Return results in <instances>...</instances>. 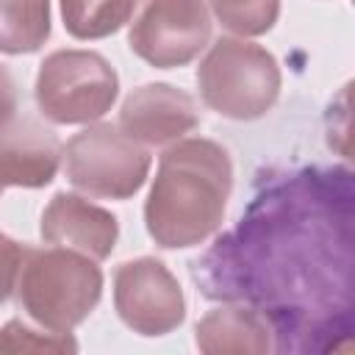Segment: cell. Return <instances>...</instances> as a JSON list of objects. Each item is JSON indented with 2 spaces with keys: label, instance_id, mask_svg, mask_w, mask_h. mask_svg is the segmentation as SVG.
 Here are the masks:
<instances>
[{
  "label": "cell",
  "instance_id": "6da1fadb",
  "mask_svg": "<svg viewBox=\"0 0 355 355\" xmlns=\"http://www.w3.org/2000/svg\"><path fill=\"white\" fill-rule=\"evenodd\" d=\"M233 191V164L211 139H178L158 161L144 202L150 239L164 250L202 244L222 227Z\"/></svg>",
  "mask_w": 355,
  "mask_h": 355
},
{
  "label": "cell",
  "instance_id": "7a4b0ae2",
  "mask_svg": "<svg viewBox=\"0 0 355 355\" xmlns=\"http://www.w3.org/2000/svg\"><path fill=\"white\" fill-rule=\"evenodd\" d=\"M14 291L31 322L50 333H72L103 297V269L69 247H25Z\"/></svg>",
  "mask_w": 355,
  "mask_h": 355
},
{
  "label": "cell",
  "instance_id": "3957f363",
  "mask_svg": "<svg viewBox=\"0 0 355 355\" xmlns=\"http://www.w3.org/2000/svg\"><path fill=\"white\" fill-rule=\"evenodd\" d=\"M277 58L241 36H222L211 44L197 67L202 103L219 116L250 122L272 111L280 97Z\"/></svg>",
  "mask_w": 355,
  "mask_h": 355
},
{
  "label": "cell",
  "instance_id": "277c9868",
  "mask_svg": "<svg viewBox=\"0 0 355 355\" xmlns=\"http://www.w3.org/2000/svg\"><path fill=\"white\" fill-rule=\"evenodd\" d=\"M116 94V69L94 50L44 55L33 86L39 114L55 125H92L111 111Z\"/></svg>",
  "mask_w": 355,
  "mask_h": 355
},
{
  "label": "cell",
  "instance_id": "5b68a950",
  "mask_svg": "<svg viewBox=\"0 0 355 355\" xmlns=\"http://www.w3.org/2000/svg\"><path fill=\"white\" fill-rule=\"evenodd\" d=\"M67 180L89 197L130 200L150 175V153L122 128L97 122L75 133L64 153Z\"/></svg>",
  "mask_w": 355,
  "mask_h": 355
},
{
  "label": "cell",
  "instance_id": "8992f818",
  "mask_svg": "<svg viewBox=\"0 0 355 355\" xmlns=\"http://www.w3.org/2000/svg\"><path fill=\"white\" fill-rule=\"evenodd\" d=\"M211 25L205 0H136L128 44L150 67L175 69L208 47Z\"/></svg>",
  "mask_w": 355,
  "mask_h": 355
},
{
  "label": "cell",
  "instance_id": "52a82bcc",
  "mask_svg": "<svg viewBox=\"0 0 355 355\" xmlns=\"http://www.w3.org/2000/svg\"><path fill=\"white\" fill-rule=\"evenodd\" d=\"M114 308L139 336H166L186 319L178 277L158 258L125 261L114 272Z\"/></svg>",
  "mask_w": 355,
  "mask_h": 355
},
{
  "label": "cell",
  "instance_id": "ba28073f",
  "mask_svg": "<svg viewBox=\"0 0 355 355\" xmlns=\"http://www.w3.org/2000/svg\"><path fill=\"white\" fill-rule=\"evenodd\" d=\"M200 125V108L191 94L169 83H144L133 89L119 108V128L144 147H166Z\"/></svg>",
  "mask_w": 355,
  "mask_h": 355
},
{
  "label": "cell",
  "instance_id": "9c48e42d",
  "mask_svg": "<svg viewBox=\"0 0 355 355\" xmlns=\"http://www.w3.org/2000/svg\"><path fill=\"white\" fill-rule=\"evenodd\" d=\"M61 141L39 116L14 114L0 125V186L42 189L61 166Z\"/></svg>",
  "mask_w": 355,
  "mask_h": 355
},
{
  "label": "cell",
  "instance_id": "30bf717a",
  "mask_svg": "<svg viewBox=\"0 0 355 355\" xmlns=\"http://www.w3.org/2000/svg\"><path fill=\"white\" fill-rule=\"evenodd\" d=\"M39 233L44 244L78 250L94 261H105L119 239V222L111 211L78 197L58 191L42 211Z\"/></svg>",
  "mask_w": 355,
  "mask_h": 355
},
{
  "label": "cell",
  "instance_id": "8fae6325",
  "mask_svg": "<svg viewBox=\"0 0 355 355\" xmlns=\"http://www.w3.org/2000/svg\"><path fill=\"white\" fill-rule=\"evenodd\" d=\"M197 349L205 355H263L275 349L272 327L255 308H214L197 322Z\"/></svg>",
  "mask_w": 355,
  "mask_h": 355
},
{
  "label": "cell",
  "instance_id": "7c38bea8",
  "mask_svg": "<svg viewBox=\"0 0 355 355\" xmlns=\"http://www.w3.org/2000/svg\"><path fill=\"white\" fill-rule=\"evenodd\" d=\"M50 36V0H0V53H36Z\"/></svg>",
  "mask_w": 355,
  "mask_h": 355
},
{
  "label": "cell",
  "instance_id": "4fadbf2b",
  "mask_svg": "<svg viewBox=\"0 0 355 355\" xmlns=\"http://www.w3.org/2000/svg\"><path fill=\"white\" fill-rule=\"evenodd\" d=\"M61 19L75 39H105L130 22L136 0H58Z\"/></svg>",
  "mask_w": 355,
  "mask_h": 355
},
{
  "label": "cell",
  "instance_id": "5bb4252c",
  "mask_svg": "<svg viewBox=\"0 0 355 355\" xmlns=\"http://www.w3.org/2000/svg\"><path fill=\"white\" fill-rule=\"evenodd\" d=\"M225 31L247 39L263 36L280 17V0H208Z\"/></svg>",
  "mask_w": 355,
  "mask_h": 355
},
{
  "label": "cell",
  "instance_id": "9a60e30c",
  "mask_svg": "<svg viewBox=\"0 0 355 355\" xmlns=\"http://www.w3.org/2000/svg\"><path fill=\"white\" fill-rule=\"evenodd\" d=\"M78 341L69 333H50L31 327L19 319L6 322L0 330V352H75Z\"/></svg>",
  "mask_w": 355,
  "mask_h": 355
},
{
  "label": "cell",
  "instance_id": "2e32d148",
  "mask_svg": "<svg viewBox=\"0 0 355 355\" xmlns=\"http://www.w3.org/2000/svg\"><path fill=\"white\" fill-rule=\"evenodd\" d=\"M22 255H25V244L14 241L11 236H6V233L0 230V305L8 302V297H11L14 288H17Z\"/></svg>",
  "mask_w": 355,
  "mask_h": 355
},
{
  "label": "cell",
  "instance_id": "e0dca14e",
  "mask_svg": "<svg viewBox=\"0 0 355 355\" xmlns=\"http://www.w3.org/2000/svg\"><path fill=\"white\" fill-rule=\"evenodd\" d=\"M17 111H19L17 108V83H14L11 72L0 64V125L6 119H11Z\"/></svg>",
  "mask_w": 355,
  "mask_h": 355
},
{
  "label": "cell",
  "instance_id": "ac0fdd59",
  "mask_svg": "<svg viewBox=\"0 0 355 355\" xmlns=\"http://www.w3.org/2000/svg\"><path fill=\"white\" fill-rule=\"evenodd\" d=\"M0 194H3V186H0Z\"/></svg>",
  "mask_w": 355,
  "mask_h": 355
}]
</instances>
